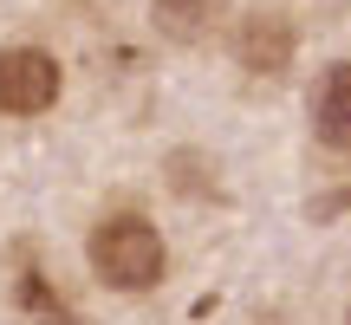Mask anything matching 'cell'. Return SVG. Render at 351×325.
<instances>
[{
	"label": "cell",
	"mask_w": 351,
	"mask_h": 325,
	"mask_svg": "<svg viewBox=\"0 0 351 325\" xmlns=\"http://www.w3.org/2000/svg\"><path fill=\"white\" fill-rule=\"evenodd\" d=\"M91 267H98V280L104 287H117V293H150L156 280H163V267H169V248H163V234H156L143 215H104L98 228H91Z\"/></svg>",
	"instance_id": "1"
},
{
	"label": "cell",
	"mask_w": 351,
	"mask_h": 325,
	"mask_svg": "<svg viewBox=\"0 0 351 325\" xmlns=\"http://www.w3.org/2000/svg\"><path fill=\"white\" fill-rule=\"evenodd\" d=\"M59 59L39 46H7L0 52V111L7 117H39L59 104Z\"/></svg>",
	"instance_id": "2"
},
{
	"label": "cell",
	"mask_w": 351,
	"mask_h": 325,
	"mask_svg": "<svg viewBox=\"0 0 351 325\" xmlns=\"http://www.w3.org/2000/svg\"><path fill=\"white\" fill-rule=\"evenodd\" d=\"M293 52H300V33H293L287 13H247V20L234 26V59L247 65V72H261V78L287 72Z\"/></svg>",
	"instance_id": "3"
},
{
	"label": "cell",
	"mask_w": 351,
	"mask_h": 325,
	"mask_svg": "<svg viewBox=\"0 0 351 325\" xmlns=\"http://www.w3.org/2000/svg\"><path fill=\"white\" fill-rule=\"evenodd\" d=\"M313 137L326 150L351 156V65H326V78L313 91Z\"/></svg>",
	"instance_id": "4"
},
{
	"label": "cell",
	"mask_w": 351,
	"mask_h": 325,
	"mask_svg": "<svg viewBox=\"0 0 351 325\" xmlns=\"http://www.w3.org/2000/svg\"><path fill=\"white\" fill-rule=\"evenodd\" d=\"M13 300H20V313L33 319V325H78V313L59 300V287L33 267V254H26V248H20V274H13Z\"/></svg>",
	"instance_id": "5"
},
{
	"label": "cell",
	"mask_w": 351,
	"mask_h": 325,
	"mask_svg": "<svg viewBox=\"0 0 351 325\" xmlns=\"http://www.w3.org/2000/svg\"><path fill=\"white\" fill-rule=\"evenodd\" d=\"M228 13V0H150V20H156V33H169V39H202L215 20Z\"/></svg>",
	"instance_id": "6"
},
{
	"label": "cell",
	"mask_w": 351,
	"mask_h": 325,
	"mask_svg": "<svg viewBox=\"0 0 351 325\" xmlns=\"http://www.w3.org/2000/svg\"><path fill=\"white\" fill-rule=\"evenodd\" d=\"M345 325H351V313H345Z\"/></svg>",
	"instance_id": "7"
}]
</instances>
